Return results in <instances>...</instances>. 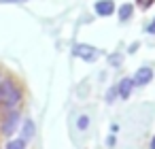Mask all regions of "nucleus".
Returning <instances> with one entry per match:
<instances>
[{
  "label": "nucleus",
  "mask_w": 155,
  "mask_h": 149,
  "mask_svg": "<svg viewBox=\"0 0 155 149\" xmlns=\"http://www.w3.org/2000/svg\"><path fill=\"white\" fill-rule=\"evenodd\" d=\"M19 100H21V90L15 85L13 79H7V90H5V96H2L5 107H7L9 111H13V109L19 104Z\"/></svg>",
  "instance_id": "nucleus-1"
},
{
  "label": "nucleus",
  "mask_w": 155,
  "mask_h": 149,
  "mask_svg": "<svg viewBox=\"0 0 155 149\" xmlns=\"http://www.w3.org/2000/svg\"><path fill=\"white\" fill-rule=\"evenodd\" d=\"M19 121H21V117H19V113L13 109V111H9L5 117H2V126H0V132H2L5 136H11L17 128H19Z\"/></svg>",
  "instance_id": "nucleus-2"
},
{
  "label": "nucleus",
  "mask_w": 155,
  "mask_h": 149,
  "mask_svg": "<svg viewBox=\"0 0 155 149\" xmlns=\"http://www.w3.org/2000/svg\"><path fill=\"white\" fill-rule=\"evenodd\" d=\"M72 53L77 58L85 60V62H96V58H98V49L96 47H89V45H74L72 47Z\"/></svg>",
  "instance_id": "nucleus-3"
},
{
  "label": "nucleus",
  "mask_w": 155,
  "mask_h": 149,
  "mask_svg": "<svg viewBox=\"0 0 155 149\" xmlns=\"http://www.w3.org/2000/svg\"><path fill=\"white\" fill-rule=\"evenodd\" d=\"M151 79H153V70L149 68V66H142V68H138L136 70V75H134V85H138V87H142V85H147V83H151Z\"/></svg>",
  "instance_id": "nucleus-4"
},
{
  "label": "nucleus",
  "mask_w": 155,
  "mask_h": 149,
  "mask_svg": "<svg viewBox=\"0 0 155 149\" xmlns=\"http://www.w3.org/2000/svg\"><path fill=\"white\" fill-rule=\"evenodd\" d=\"M132 90H134V81H132L130 77H125V79H121L119 85H117V96L123 98V100H127L130 94H132Z\"/></svg>",
  "instance_id": "nucleus-5"
},
{
  "label": "nucleus",
  "mask_w": 155,
  "mask_h": 149,
  "mask_svg": "<svg viewBox=\"0 0 155 149\" xmlns=\"http://www.w3.org/2000/svg\"><path fill=\"white\" fill-rule=\"evenodd\" d=\"M96 13L102 15V17H108L115 13V2L113 0H98L96 2Z\"/></svg>",
  "instance_id": "nucleus-6"
},
{
  "label": "nucleus",
  "mask_w": 155,
  "mask_h": 149,
  "mask_svg": "<svg viewBox=\"0 0 155 149\" xmlns=\"http://www.w3.org/2000/svg\"><path fill=\"white\" fill-rule=\"evenodd\" d=\"M34 136V121L32 119H26L24 121V126H21V138H32Z\"/></svg>",
  "instance_id": "nucleus-7"
},
{
  "label": "nucleus",
  "mask_w": 155,
  "mask_h": 149,
  "mask_svg": "<svg viewBox=\"0 0 155 149\" xmlns=\"http://www.w3.org/2000/svg\"><path fill=\"white\" fill-rule=\"evenodd\" d=\"M132 11H134L132 5H123V7H119V19H121V22H127V19L132 17Z\"/></svg>",
  "instance_id": "nucleus-8"
},
{
  "label": "nucleus",
  "mask_w": 155,
  "mask_h": 149,
  "mask_svg": "<svg viewBox=\"0 0 155 149\" xmlns=\"http://www.w3.org/2000/svg\"><path fill=\"white\" fill-rule=\"evenodd\" d=\"M26 145H28L26 138H13L7 143V149H26Z\"/></svg>",
  "instance_id": "nucleus-9"
},
{
  "label": "nucleus",
  "mask_w": 155,
  "mask_h": 149,
  "mask_svg": "<svg viewBox=\"0 0 155 149\" xmlns=\"http://www.w3.org/2000/svg\"><path fill=\"white\" fill-rule=\"evenodd\" d=\"M77 128H79L81 132H85V130L89 128V117H87V115H81V117L77 119Z\"/></svg>",
  "instance_id": "nucleus-10"
},
{
  "label": "nucleus",
  "mask_w": 155,
  "mask_h": 149,
  "mask_svg": "<svg viewBox=\"0 0 155 149\" xmlns=\"http://www.w3.org/2000/svg\"><path fill=\"white\" fill-rule=\"evenodd\" d=\"M115 98H117V87H113V90H108V94H106V100H108V102H113Z\"/></svg>",
  "instance_id": "nucleus-11"
},
{
  "label": "nucleus",
  "mask_w": 155,
  "mask_h": 149,
  "mask_svg": "<svg viewBox=\"0 0 155 149\" xmlns=\"http://www.w3.org/2000/svg\"><path fill=\"white\" fill-rule=\"evenodd\" d=\"M115 145H117V138H115V134H110V136L106 138V147H108V149H113Z\"/></svg>",
  "instance_id": "nucleus-12"
},
{
  "label": "nucleus",
  "mask_w": 155,
  "mask_h": 149,
  "mask_svg": "<svg viewBox=\"0 0 155 149\" xmlns=\"http://www.w3.org/2000/svg\"><path fill=\"white\" fill-rule=\"evenodd\" d=\"M5 90H7V79L0 81V102H2V96H5Z\"/></svg>",
  "instance_id": "nucleus-13"
},
{
  "label": "nucleus",
  "mask_w": 155,
  "mask_h": 149,
  "mask_svg": "<svg viewBox=\"0 0 155 149\" xmlns=\"http://www.w3.org/2000/svg\"><path fill=\"white\" fill-rule=\"evenodd\" d=\"M147 32H149V34H155V19H153V22L147 26Z\"/></svg>",
  "instance_id": "nucleus-14"
},
{
  "label": "nucleus",
  "mask_w": 155,
  "mask_h": 149,
  "mask_svg": "<svg viewBox=\"0 0 155 149\" xmlns=\"http://www.w3.org/2000/svg\"><path fill=\"white\" fill-rule=\"evenodd\" d=\"M151 2H153V0H138V5H140L142 9H147V7H149Z\"/></svg>",
  "instance_id": "nucleus-15"
},
{
  "label": "nucleus",
  "mask_w": 155,
  "mask_h": 149,
  "mask_svg": "<svg viewBox=\"0 0 155 149\" xmlns=\"http://www.w3.org/2000/svg\"><path fill=\"white\" fill-rule=\"evenodd\" d=\"M0 2H26V0H0Z\"/></svg>",
  "instance_id": "nucleus-16"
},
{
  "label": "nucleus",
  "mask_w": 155,
  "mask_h": 149,
  "mask_svg": "<svg viewBox=\"0 0 155 149\" xmlns=\"http://www.w3.org/2000/svg\"><path fill=\"white\" fill-rule=\"evenodd\" d=\"M151 149H155V136L151 138Z\"/></svg>",
  "instance_id": "nucleus-17"
}]
</instances>
